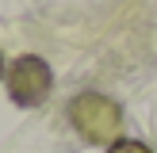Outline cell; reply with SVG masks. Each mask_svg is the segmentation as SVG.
Returning a JSON list of instances; mask_svg holds the SVG:
<instances>
[{
    "label": "cell",
    "mask_w": 157,
    "mask_h": 153,
    "mask_svg": "<svg viewBox=\"0 0 157 153\" xmlns=\"http://www.w3.org/2000/svg\"><path fill=\"white\" fill-rule=\"evenodd\" d=\"M107 153H153L146 142H134V138H115L111 145H107Z\"/></svg>",
    "instance_id": "3957f363"
},
{
    "label": "cell",
    "mask_w": 157,
    "mask_h": 153,
    "mask_svg": "<svg viewBox=\"0 0 157 153\" xmlns=\"http://www.w3.org/2000/svg\"><path fill=\"white\" fill-rule=\"evenodd\" d=\"M69 122L77 126V134L88 145H111L123 130V107L111 96L100 92H81L69 103Z\"/></svg>",
    "instance_id": "6da1fadb"
},
{
    "label": "cell",
    "mask_w": 157,
    "mask_h": 153,
    "mask_svg": "<svg viewBox=\"0 0 157 153\" xmlns=\"http://www.w3.org/2000/svg\"><path fill=\"white\" fill-rule=\"evenodd\" d=\"M50 88H54V73L42 58L23 54V58L12 61V69H8V96H12V103L38 107V103H46Z\"/></svg>",
    "instance_id": "7a4b0ae2"
},
{
    "label": "cell",
    "mask_w": 157,
    "mask_h": 153,
    "mask_svg": "<svg viewBox=\"0 0 157 153\" xmlns=\"http://www.w3.org/2000/svg\"><path fill=\"white\" fill-rule=\"evenodd\" d=\"M0 76H4V61H0Z\"/></svg>",
    "instance_id": "277c9868"
}]
</instances>
